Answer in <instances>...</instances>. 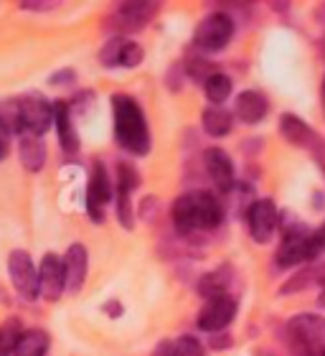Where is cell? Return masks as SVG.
Returning <instances> with one entry per match:
<instances>
[{
	"instance_id": "obj_4",
	"label": "cell",
	"mask_w": 325,
	"mask_h": 356,
	"mask_svg": "<svg viewBox=\"0 0 325 356\" xmlns=\"http://www.w3.org/2000/svg\"><path fill=\"white\" fill-rule=\"evenodd\" d=\"M288 336L297 354H325V318L315 313H300L290 318Z\"/></svg>"
},
{
	"instance_id": "obj_19",
	"label": "cell",
	"mask_w": 325,
	"mask_h": 356,
	"mask_svg": "<svg viewBox=\"0 0 325 356\" xmlns=\"http://www.w3.org/2000/svg\"><path fill=\"white\" fill-rule=\"evenodd\" d=\"M231 125H234V115L229 110H224V107H214L211 104L201 115V127L211 138H226L231 133Z\"/></svg>"
},
{
	"instance_id": "obj_33",
	"label": "cell",
	"mask_w": 325,
	"mask_h": 356,
	"mask_svg": "<svg viewBox=\"0 0 325 356\" xmlns=\"http://www.w3.org/2000/svg\"><path fill=\"white\" fill-rule=\"evenodd\" d=\"M102 313H107L110 318H119V316L125 313V305L119 303L117 298H112V300H107V303L102 305Z\"/></svg>"
},
{
	"instance_id": "obj_26",
	"label": "cell",
	"mask_w": 325,
	"mask_h": 356,
	"mask_svg": "<svg viewBox=\"0 0 325 356\" xmlns=\"http://www.w3.org/2000/svg\"><path fill=\"white\" fill-rule=\"evenodd\" d=\"M183 72H185V74H188V76H191L193 82L206 84L208 79H211V76L216 74V67H214V64H211V61L201 59V56H193V59L185 61Z\"/></svg>"
},
{
	"instance_id": "obj_18",
	"label": "cell",
	"mask_w": 325,
	"mask_h": 356,
	"mask_svg": "<svg viewBox=\"0 0 325 356\" xmlns=\"http://www.w3.org/2000/svg\"><path fill=\"white\" fill-rule=\"evenodd\" d=\"M18 156H21V163L26 171L41 173L46 165L44 138H36V135H21V140H18Z\"/></svg>"
},
{
	"instance_id": "obj_17",
	"label": "cell",
	"mask_w": 325,
	"mask_h": 356,
	"mask_svg": "<svg viewBox=\"0 0 325 356\" xmlns=\"http://www.w3.org/2000/svg\"><path fill=\"white\" fill-rule=\"evenodd\" d=\"M231 277H234L231 265H222V267H216V270H211V273L201 275V280L196 282V290H199V296L206 298V300L222 298V296H226V290H229Z\"/></svg>"
},
{
	"instance_id": "obj_5",
	"label": "cell",
	"mask_w": 325,
	"mask_h": 356,
	"mask_svg": "<svg viewBox=\"0 0 325 356\" xmlns=\"http://www.w3.org/2000/svg\"><path fill=\"white\" fill-rule=\"evenodd\" d=\"M234 38V21L226 13H208L193 31V46L201 54H216Z\"/></svg>"
},
{
	"instance_id": "obj_29",
	"label": "cell",
	"mask_w": 325,
	"mask_h": 356,
	"mask_svg": "<svg viewBox=\"0 0 325 356\" xmlns=\"http://www.w3.org/2000/svg\"><path fill=\"white\" fill-rule=\"evenodd\" d=\"M142 59H145V49H142L140 44H135V41H130V38H127L125 49H122V59H119V67L135 69L138 64H142Z\"/></svg>"
},
{
	"instance_id": "obj_23",
	"label": "cell",
	"mask_w": 325,
	"mask_h": 356,
	"mask_svg": "<svg viewBox=\"0 0 325 356\" xmlns=\"http://www.w3.org/2000/svg\"><path fill=\"white\" fill-rule=\"evenodd\" d=\"M23 339V323L18 318H8L0 323V356H15Z\"/></svg>"
},
{
	"instance_id": "obj_13",
	"label": "cell",
	"mask_w": 325,
	"mask_h": 356,
	"mask_svg": "<svg viewBox=\"0 0 325 356\" xmlns=\"http://www.w3.org/2000/svg\"><path fill=\"white\" fill-rule=\"evenodd\" d=\"M308 234H310V232L285 229L280 247H277V252H274L277 267H295V265H300V262H308Z\"/></svg>"
},
{
	"instance_id": "obj_10",
	"label": "cell",
	"mask_w": 325,
	"mask_h": 356,
	"mask_svg": "<svg viewBox=\"0 0 325 356\" xmlns=\"http://www.w3.org/2000/svg\"><path fill=\"white\" fill-rule=\"evenodd\" d=\"M237 316V300L231 296L222 298H211L206 300V305L199 311V318H196V326L206 334H222L229 328V323Z\"/></svg>"
},
{
	"instance_id": "obj_25",
	"label": "cell",
	"mask_w": 325,
	"mask_h": 356,
	"mask_svg": "<svg viewBox=\"0 0 325 356\" xmlns=\"http://www.w3.org/2000/svg\"><path fill=\"white\" fill-rule=\"evenodd\" d=\"M231 89H234V84H231L229 76L222 74V72H216V74L203 84V95H206V99L214 104V107H219V104L226 102L231 97Z\"/></svg>"
},
{
	"instance_id": "obj_24",
	"label": "cell",
	"mask_w": 325,
	"mask_h": 356,
	"mask_svg": "<svg viewBox=\"0 0 325 356\" xmlns=\"http://www.w3.org/2000/svg\"><path fill=\"white\" fill-rule=\"evenodd\" d=\"M115 204H117V222L127 232L135 229V214H133V188L115 184Z\"/></svg>"
},
{
	"instance_id": "obj_34",
	"label": "cell",
	"mask_w": 325,
	"mask_h": 356,
	"mask_svg": "<svg viewBox=\"0 0 325 356\" xmlns=\"http://www.w3.org/2000/svg\"><path fill=\"white\" fill-rule=\"evenodd\" d=\"M231 343H234V339H231L226 331H222V334H211V349H229Z\"/></svg>"
},
{
	"instance_id": "obj_31",
	"label": "cell",
	"mask_w": 325,
	"mask_h": 356,
	"mask_svg": "<svg viewBox=\"0 0 325 356\" xmlns=\"http://www.w3.org/2000/svg\"><path fill=\"white\" fill-rule=\"evenodd\" d=\"M92 99H94V95L89 92V89H81L79 95H74L72 99H69V107H72V115H84L87 112V107L92 104Z\"/></svg>"
},
{
	"instance_id": "obj_15",
	"label": "cell",
	"mask_w": 325,
	"mask_h": 356,
	"mask_svg": "<svg viewBox=\"0 0 325 356\" xmlns=\"http://www.w3.org/2000/svg\"><path fill=\"white\" fill-rule=\"evenodd\" d=\"M53 125H56V135H59V145L64 153H76L79 150V135L74 130V115L69 107V99H56L53 102Z\"/></svg>"
},
{
	"instance_id": "obj_37",
	"label": "cell",
	"mask_w": 325,
	"mask_h": 356,
	"mask_svg": "<svg viewBox=\"0 0 325 356\" xmlns=\"http://www.w3.org/2000/svg\"><path fill=\"white\" fill-rule=\"evenodd\" d=\"M153 356H173L170 354V341H160L153 351Z\"/></svg>"
},
{
	"instance_id": "obj_41",
	"label": "cell",
	"mask_w": 325,
	"mask_h": 356,
	"mask_svg": "<svg viewBox=\"0 0 325 356\" xmlns=\"http://www.w3.org/2000/svg\"><path fill=\"white\" fill-rule=\"evenodd\" d=\"M323 356H325V354H323Z\"/></svg>"
},
{
	"instance_id": "obj_20",
	"label": "cell",
	"mask_w": 325,
	"mask_h": 356,
	"mask_svg": "<svg viewBox=\"0 0 325 356\" xmlns=\"http://www.w3.org/2000/svg\"><path fill=\"white\" fill-rule=\"evenodd\" d=\"M280 133H282V138L288 143H292V145H308V143L312 140V133H310V127H308V122L300 120L297 115H290V112H285L280 118Z\"/></svg>"
},
{
	"instance_id": "obj_12",
	"label": "cell",
	"mask_w": 325,
	"mask_h": 356,
	"mask_svg": "<svg viewBox=\"0 0 325 356\" xmlns=\"http://www.w3.org/2000/svg\"><path fill=\"white\" fill-rule=\"evenodd\" d=\"M203 168H206L211 184L216 186V191L231 193L234 186H237V178H234V163L226 150L222 148H206L203 150Z\"/></svg>"
},
{
	"instance_id": "obj_32",
	"label": "cell",
	"mask_w": 325,
	"mask_h": 356,
	"mask_svg": "<svg viewBox=\"0 0 325 356\" xmlns=\"http://www.w3.org/2000/svg\"><path fill=\"white\" fill-rule=\"evenodd\" d=\"M76 82V74L74 69H61L56 74L49 76V84H61V87H67V84H74Z\"/></svg>"
},
{
	"instance_id": "obj_40",
	"label": "cell",
	"mask_w": 325,
	"mask_h": 356,
	"mask_svg": "<svg viewBox=\"0 0 325 356\" xmlns=\"http://www.w3.org/2000/svg\"><path fill=\"white\" fill-rule=\"evenodd\" d=\"M323 173H325V165H323Z\"/></svg>"
},
{
	"instance_id": "obj_28",
	"label": "cell",
	"mask_w": 325,
	"mask_h": 356,
	"mask_svg": "<svg viewBox=\"0 0 325 356\" xmlns=\"http://www.w3.org/2000/svg\"><path fill=\"white\" fill-rule=\"evenodd\" d=\"M170 354L173 356H203V343L196 336H178L170 341Z\"/></svg>"
},
{
	"instance_id": "obj_27",
	"label": "cell",
	"mask_w": 325,
	"mask_h": 356,
	"mask_svg": "<svg viewBox=\"0 0 325 356\" xmlns=\"http://www.w3.org/2000/svg\"><path fill=\"white\" fill-rule=\"evenodd\" d=\"M127 38L125 36H112L107 44L102 46L99 51V61L102 67H119V59H122V49H125Z\"/></svg>"
},
{
	"instance_id": "obj_2",
	"label": "cell",
	"mask_w": 325,
	"mask_h": 356,
	"mask_svg": "<svg viewBox=\"0 0 325 356\" xmlns=\"http://www.w3.org/2000/svg\"><path fill=\"white\" fill-rule=\"evenodd\" d=\"M112 120H115V143L130 156H148L153 148L148 118L140 102L130 95H112Z\"/></svg>"
},
{
	"instance_id": "obj_7",
	"label": "cell",
	"mask_w": 325,
	"mask_h": 356,
	"mask_svg": "<svg viewBox=\"0 0 325 356\" xmlns=\"http://www.w3.org/2000/svg\"><path fill=\"white\" fill-rule=\"evenodd\" d=\"M8 275L13 282L15 293L33 303L36 298H41V282H38V267L33 265L31 254L26 250H13L8 257Z\"/></svg>"
},
{
	"instance_id": "obj_36",
	"label": "cell",
	"mask_w": 325,
	"mask_h": 356,
	"mask_svg": "<svg viewBox=\"0 0 325 356\" xmlns=\"http://www.w3.org/2000/svg\"><path fill=\"white\" fill-rule=\"evenodd\" d=\"M8 148H10V133H8L6 127L0 125V161L8 156Z\"/></svg>"
},
{
	"instance_id": "obj_8",
	"label": "cell",
	"mask_w": 325,
	"mask_h": 356,
	"mask_svg": "<svg viewBox=\"0 0 325 356\" xmlns=\"http://www.w3.org/2000/svg\"><path fill=\"white\" fill-rule=\"evenodd\" d=\"M21 122L23 135L44 138L46 130L53 125V102H49L44 95H23L21 97Z\"/></svg>"
},
{
	"instance_id": "obj_16",
	"label": "cell",
	"mask_w": 325,
	"mask_h": 356,
	"mask_svg": "<svg viewBox=\"0 0 325 356\" xmlns=\"http://www.w3.org/2000/svg\"><path fill=\"white\" fill-rule=\"evenodd\" d=\"M64 265H67V282L69 293H79L87 282V270H89V254L84 245H72L64 254Z\"/></svg>"
},
{
	"instance_id": "obj_11",
	"label": "cell",
	"mask_w": 325,
	"mask_h": 356,
	"mask_svg": "<svg viewBox=\"0 0 325 356\" xmlns=\"http://www.w3.org/2000/svg\"><path fill=\"white\" fill-rule=\"evenodd\" d=\"M38 282H41V298L44 300H59L64 293L69 290L67 282V265L59 254H44L41 267H38Z\"/></svg>"
},
{
	"instance_id": "obj_39",
	"label": "cell",
	"mask_w": 325,
	"mask_h": 356,
	"mask_svg": "<svg viewBox=\"0 0 325 356\" xmlns=\"http://www.w3.org/2000/svg\"><path fill=\"white\" fill-rule=\"evenodd\" d=\"M323 104H325V82H323Z\"/></svg>"
},
{
	"instance_id": "obj_38",
	"label": "cell",
	"mask_w": 325,
	"mask_h": 356,
	"mask_svg": "<svg viewBox=\"0 0 325 356\" xmlns=\"http://www.w3.org/2000/svg\"><path fill=\"white\" fill-rule=\"evenodd\" d=\"M318 303H320V308H325V288L320 290V296H318Z\"/></svg>"
},
{
	"instance_id": "obj_21",
	"label": "cell",
	"mask_w": 325,
	"mask_h": 356,
	"mask_svg": "<svg viewBox=\"0 0 325 356\" xmlns=\"http://www.w3.org/2000/svg\"><path fill=\"white\" fill-rule=\"evenodd\" d=\"M49 343H51V339L44 328H28V331H23L15 356H44L49 351Z\"/></svg>"
},
{
	"instance_id": "obj_22",
	"label": "cell",
	"mask_w": 325,
	"mask_h": 356,
	"mask_svg": "<svg viewBox=\"0 0 325 356\" xmlns=\"http://www.w3.org/2000/svg\"><path fill=\"white\" fill-rule=\"evenodd\" d=\"M0 125L10 135H23L21 122V97H8L0 99Z\"/></svg>"
},
{
	"instance_id": "obj_35",
	"label": "cell",
	"mask_w": 325,
	"mask_h": 356,
	"mask_svg": "<svg viewBox=\"0 0 325 356\" xmlns=\"http://www.w3.org/2000/svg\"><path fill=\"white\" fill-rule=\"evenodd\" d=\"M56 6L59 3H36V0H23V3H18V8H23V10H51Z\"/></svg>"
},
{
	"instance_id": "obj_1",
	"label": "cell",
	"mask_w": 325,
	"mask_h": 356,
	"mask_svg": "<svg viewBox=\"0 0 325 356\" xmlns=\"http://www.w3.org/2000/svg\"><path fill=\"white\" fill-rule=\"evenodd\" d=\"M170 219L181 237H193L219 229L224 222V207L211 191H185L173 201Z\"/></svg>"
},
{
	"instance_id": "obj_6",
	"label": "cell",
	"mask_w": 325,
	"mask_h": 356,
	"mask_svg": "<svg viewBox=\"0 0 325 356\" xmlns=\"http://www.w3.org/2000/svg\"><path fill=\"white\" fill-rule=\"evenodd\" d=\"M112 196H115V184H112L102 161L94 158L87 181V214L94 224L104 222V207L112 201Z\"/></svg>"
},
{
	"instance_id": "obj_3",
	"label": "cell",
	"mask_w": 325,
	"mask_h": 356,
	"mask_svg": "<svg viewBox=\"0 0 325 356\" xmlns=\"http://www.w3.org/2000/svg\"><path fill=\"white\" fill-rule=\"evenodd\" d=\"M160 3H148V0H133V3H119L115 6L107 18H104V31H115V36H127L138 33L158 15Z\"/></svg>"
},
{
	"instance_id": "obj_14",
	"label": "cell",
	"mask_w": 325,
	"mask_h": 356,
	"mask_svg": "<svg viewBox=\"0 0 325 356\" xmlns=\"http://www.w3.org/2000/svg\"><path fill=\"white\" fill-rule=\"evenodd\" d=\"M269 112V99H267L265 92L259 89H247L242 95H237V102H234V115H237L242 122L247 125H257L267 118Z\"/></svg>"
},
{
	"instance_id": "obj_30",
	"label": "cell",
	"mask_w": 325,
	"mask_h": 356,
	"mask_svg": "<svg viewBox=\"0 0 325 356\" xmlns=\"http://www.w3.org/2000/svg\"><path fill=\"white\" fill-rule=\"evenodd\" d=\"M323 252H325V222L315 232L308 234V262L318 260Z\"/></svg>"
},
{
	"instance_id": "obj_9",
	"label": "cell",
	"mask_w": 325,
	"mask_h": 356,
	"mask_svg": "<svg viewBox=\"0 0 325 356\" xmlns=\"http://www.w3.org/2000/svg\"><path fill=\"white\" fill-rule=\"evenodd\" d=\"M277 219H280V211H277V204L272 199L251 201L247 209V227H249L251 239L259 245H267L277 229Z\"/></svg>"
}]
</instances>
